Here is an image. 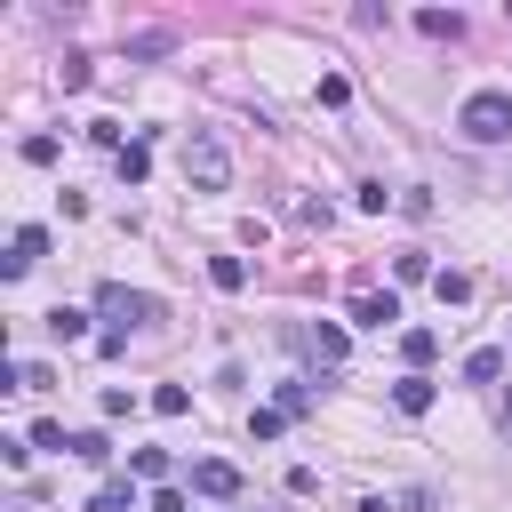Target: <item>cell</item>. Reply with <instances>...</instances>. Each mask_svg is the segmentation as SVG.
Listing matches in <instances>:
<instances>
[{
  "label": "cell",
  "instance_id": "obj_12",
  "mask_svg": "<svg viewBox=\"0 0 512 512\" xmlns=\"http://www.w3.org/2000/svg\"><path fill=\"white\" fill-rule=\"evenodd\" d=\"M464 376H472V384H496V376H504V352H488V344L464 352Z\"/></svg>",
  "mask_w": 512,
  "mask_h": 512
},
{
  "label": "cell",
  "instance_id": "obj_4",
  "mask_svg": "<svg viewBox=\"0 0 512 512\" xmlns=\"http://www.w3.org/2000/svg\"><path fill=\"white\" fill-rule=\"evenodd\" d=\"M192 488H200V496H216V504H232V496H240V464L200 456V464H192Z\"/></svg>",
  "mask_w": 512,
  "mask_h": 512
},
{
  "label": "cell",
  "instance_id": "obj_23",
  "mask_svg": "<svg viewBox=\"0 0 512 512\" xmlns=\"http://www.w3.org/2000/svg\"><path fill=\"white\" fill-rule=\"evenodd\" d=\"M504 424H512V392H504Z\"/></svg>",
  "mask_w": 512,
  "mask_h": 512
},
{
  "label": "cell",
  "instance_id": "obj_11",
  "mask_svg": "<svg viewBox=\"0 0 512 512\" xmlns=\"http://www.w3.org/2000/svg\"><path fill=\"white\" fill-rule=\"evenodd\" d=\"M88 512H136V488H128V480H104V488L88 496Z\"/></svg>",
  "mask_w": 512,
  "mask_h": 512
},
{
  "label": "cell",
  "instance_id": "obj_9",
  "mask_svg": "<svg viewBox=\"0 0 512 512\" xmlns=\"http://www.w3.org/2000/svg\"><path fill=\"white\" fill-rule=\"evenodd\" d=\"M208 280H216L224 296H240V288H248V264H240V256H208Z\"/></svg>",
  "mask_w": 512,
  "mask_h": 512
},
{
  "label": "cell",
  "instance_id": "obj_1",
  "mask_svg": "<svg viewBox=\"0 0 512 512\" xmlns=\"http://www.w3.org/2000/svg\"><path fill=\"white\" fill-rule=\"evenodd\" d=\"M456 128H464L472 144H504V136H512V96H504V88H472V96L456 104Z\"/></svg>",
  "mask_w": 512,
  "mask_h": 512
},
{
  "label": "cell",
  "instance_id": "obj_5",
  "mask_svg": "<svg viewBox=\"0 0 512 512\" xmlns=\"http://www.w3.org/2000/svg\"><path fill=\"white\" fill-rule=\"evenodd\" d=\"M352 320H360V328H392V320H400V296H392V288H384V296L368 288V296H352Z\"/></svg>",
  "mask_w": 512,
  "mask_h": 512
},
{
  "label": "cell",
  "instance_id": "obj_19",
  "mask_svg": "<svg viewBox=\"0 0 512 512\" xmlns=\"http://www.w3.org/2000/svg\"><path fill=\"white\" fill-rule=\"evenodd\" d=\"M128 464H136V472H144V480H168V448H136V456H128Z\"/></svg>",
  "mask_w": 512,
  "mask_h": 512
},
{
  "label": "cell",
  "instance_id": "obj_16",
  "mask_svg": "<svg viewBox=\"0 0 512 512\" xmlns=\"http://www.w3.org/2000/svg\"><path fill=\"white\" fill-rule=\"evenodd\" d=\"M184 408H192L184 384H160V392H152V416H184Z\"/></svg>",
  "mask_w": 512,
  "mask_h": 512
},
{
  "label": "cell",
  "instance_id": "obj_17",
  "mask_svg": "<svg viewBox=\"0 0 512 512\" xmlns=\"http://www.w3.org/2000/svg\"><path fill=\"white\" fill-rule=\"evenodd\" d=\"M72 456H80V464H104L112 440H104V432H72Z\"/></svg>",
  "mask_w": 512,
  "mask_h": 512
},
{
  "label": "cell",
  "instance_id": "obj_13",
  "mask_svg": "<svg viewBox=\"0 0 512 512\" xmlns=\"http://www.w3.org/2000/svg\"><path fill=\"white\" fill-rule=\"evenodd\" d=\"M48 328H56L64 344H80V336H88V312H72V304H56V312H48Z\"/></svg>",
  "mask_w": 512,
  "mask_h": 512
},
{
  "label": "cell",
  "instance_id": "obj_21",
  "mask_svg": "<svg viewBox=\"0 0 512 512\" xmlns=\"http://www.w3.org/2000/svg\"><path fill=\"white\" fill-rule=\"evenodd\" d=\"M152 512H184V496H176V488H160V496H152Z\"/></svg>",
  "mask_w": 512,
  "mask_h": 512
},
{
  "label": "cell",
  "instance_id": "obj_6",
  "mask_svg": "<svg viewBox=\"0 0 512 512\" xmlns=\"http://www.w3.org/2000/svg\"><path fill=\"white\" fill-rule=\"evenodd\" d=\"M392 408H400V416H424V408H432V376H400V384H392Z\"/></svg>",
  "mask_w": 512,
  "mask_h": 512
},
{
  "label": "cell",
  "instance_id": "obj_7",
  "mask_svg": "<svg viewBox=\"0 0 512 512\" xmlns=\"http://www.w3.org/2000/svg\"><path fill=\"white\" fill-rule=\"evenodd\" d=\"M416 32H424V40H456L464 16H456V8H416Z\"/></svg>",
  "mask_w": 512,
  "mask_h": 512
},
{
  "label": "cell",
  "instance_id": "obj_14",
  "mask_svg": "<svg viewBox=\"0 0 512 512\" xmlns=\"http://www.w3.org/2000/svg\"><path fill=\"white\" fill-rule=\"evenodd\" d=\"M312 352L336 368V360H344V328H336V320H320V328H312Z\"/></svg>",
  "mask_w": 512,
  "mask_h": 512
},
{
  "label": "cell",
  "instance_id": "obj_8",
  "mask_svg": "<svg viewBox=\"0 0 512 512\" xmlns=\"http://www.w3.org/2000/svg\"><path fill=\"white\" fill-rule=\"evenodd\" d=\"M112 168H120V184H144V176H152V152H144V144H120Z\"/></svg>",
  "mask_w": 512,
  "mask_h": 512
},
{
  "label": "cell",
  "instance_id": "obj_10",
  "mask_svg": "<svg viewBox=\"0 0 512 512\" xmlns=\"http://www.w3.org/2000/svg\"><path fill=\"white\" fill-rule=\"evenodd\" d=\"M432 352H440V336H432V328H408V336H400V360H408V376H416Z\"/></svg>",
  "mask_w": 512,
  "mask_h": 512
},
{
  "label": "cell",
  "instance_id": "obj_15",
  "mask_svg": "<svg viewBox=\"0 0 512 512\" xmlns=\"http://www.w3.org/2000/svg\"><path fill=\"white\" fill-rule=\"evenodd\" d=\"M320 104L344 112V104H352V80H344V72H320Z\"/></svg>",
  "mask_w": 512,
  "mask_h": 512
},
{
  "label": "cell",
  "instance_id": "obj_22",
  "mask_svg": "<svg viewBox=\"0 0 512 512\" xmlns=\"http://www.w3.org/2000/svg\"><path fill=\"white\" fill-rule=\"evenodd\" d=\"M352 512H392V504H384V496H360V504H352Z\"/></svg>",
  "mask_w": 512,
  "mask_h": 512
},
{
  "label": "cell",
  "instance_id": "obj_20",
  "mask_svg": "<svg viewBox=\"0 0 512 512\" xmlns=\"http://www.w3.org/2000/svg\"><path fill=\"white\" fill-rule=\"evenodd\" d=\"M280 424H288L280 408H256V416H248V432H256V440H280Z\"/></svg>",
  "mask_w": 512,
  "mask_h": 512
},
{
  "label": "cell",
  "instance_id": "obj_18",
  "mask_svg": "<svg viewBox=\"0 0 512 512\" xmlns=\"http://www.w3.org/2000/svg\"><path fill=\"white\" fill-rule=\"evenodd\" d=\"M432 288H440V304H464V296H472V272H440Z\"/></svg>",
  "mask_w": 512,
  "mask_h": 512
},
{
  "label": "cell",
  "instance_id": "obj_3",
  "mask_svg": "<svg viewBox=\"0 0 512 512\" xmlns=\"http://www.w3.org/2000/svg\"><path fill=\"white\" fill-rule=\"evenodd\" d=\"M96 304H104L120 328H144V320H160V304H152V296H136V288H120V280H104V288H96Z\"/></svg>",
  "mask_w": 512,
  "mask_h": 512
},
{
  "label": "cell",
  "instance_id": "obj_2",
  "mask_svg": "<svg viewBox=\"0 0 512 512\" xmlns=\"http://www.w3.org/2000/svg\"><path fill=\"white\" fill-rule=\"evenodd\" d=\"M184 184H192V192H224V184H232V152H224V136L200 128V136L184 144Z\"/></svg>",
  "mask_w": 512,
  "mask_h": 512
}]
</instances>
